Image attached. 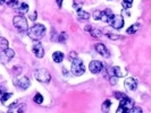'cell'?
I'll list each match as a JSON object with an SVG mask.
<instances>
[{
    "label": "cell",
    "instance_id": "6da1fadb",
    "mask_svg": "<svg viewBox=\"0 0 151 113\" xmlns=\"http://www.w3.org/2000/svg\"><path fill=\"white\" fill-rule=\"evenodd\" d=\"M45 33H46V27L42 24H35L32 27H30L29 31H27L29 37H31L34 41L42 39L45 36Z\"/></svg>",
    "mask_w": 151,
    "mask_h": 113
},
{
    "label": "cell",
    "instance_id": "7a4b0ae2",
    "mask_svg": "<svg viewBox=\"0 0 151 113\" xmlns=\"http://www.w3.org/2000/svg\"><path fill=\"white\" fill-rule=\"evenodd\" d=\"M13 24L15 26V28L19 32V33H27L29 27H27V21L23 15H17L13 18Z\"/></svg>",
    "mask_w": 151,
    "mask_h": 113
},
{
    "label": "cell",
    "instance_id": "3957f363",
    "mask_svg": "<svg viewBox=\"0 0 151 113\" xmlns=\"http://www.w3.org/2000/svg\"><path fill=\"white\" fill-rule=\"evenodd\" d=\"M70 60H72L70 72H72L73 75H75V76H81V75H83L84 71H85V67H84L83 62H82L77 57H75V58H73V59H70Z\"/></svg>",
    "mask_w": 151,
    "mask_h": 113
},
{
    "label": "cell",
    "instance_id": "277c9868",
    "mask_svg": "<svg viewBox=\"0 0 151 113\" xmlns=\"http://www.w3.org/2000/svg\"><path fill=\"white\" fill-rule=\"evenodd\" d=\"M34 77L38 81L43 83V84H48L51 79V76L47 69H39V70L34 71Z\"/></svg>",
    "mask_w": 151,
    "mask_h": 113
},
{
    "label": "cell",
    "instance_id": "5b68a950",
    "mask_svg": "<svg viewBox=\"0 0 151 113\" xmlns=\"http://www.w3.org/2000/svg\"><path fill=\"white\" fill-rule=\"evenodd\" d=\"M32 51H33V53L36 58H43V56H45V49H43V46L40 43L39 40L34 41L33 46H32Z\"/></svg>",
    "mask_w": 151,
    "mask_h": 113
},
{
    "label": "cell",
    "instance_id": "8992f818",
    "mask_svg": "<svg viewBox=\"0 0 151 113\" xmlns=\"http://www.w3.org/2000/svg\"><path fill=\"white\" fill-rule=\"evenodd\" d=\"M89 69H90V71L92 72V74H99V72H101V70L104 69V65H102V62L101 61H98V60H93L90 62V65H89Z\"/></svg>",
    "mask_w": 151,
    "mask_h": 113
},
{
    "label": "cell",
    "instance_id": "52a82bcc",
    "mask_svg": "<svg viewBox=\"0 0 151 113\" xmlns=\"http://www.w3.org/2000/svg\"><path fill=\"white\" fill-rule=\"evenodd\" d=\"M14 85L18 86L21 90H26L31 85V81H30V79L27 77H22V78L14 79Z\"/></svg>",
    "mask_w": 151,
    "mask_h": 113
},
{
    "label": "cell",
    "instance_id": "ba28073f",
    "mask_svg": "<svg viewBox=\"0 0 151 113\" xmlns=\"http://www.w3.org/2000/svg\"><path fill=\"white\" fill-rule=\"evenodd\" d=\"M109 24H110V26H111L113 28H115V30H120V28L124 26V19H123L122 16H117V15H115L114 18L111 19V22L109 23Z\"/></svg>",
    "mask_w": 151,
    "mask_h": 113
},
{
    "label": "cell",
    "instance_id": "9c48e42d",
    "mask_svg": "<svg viewBox=\"0 0 151 113\" xmlns=\"http://www.w3.org/2000/svg\"><path fill=\"white\" fill-rule=\"evenodd\" d=\"M124 86L127 90H135L138 87V80L133 77H128L124 81Z\"/></svg>",
    "mask_w": 151,
    "mask_h": 113
},
{
    "label": "cell",
    "instance_id": "30bf717a",
    "mask_svg": "<svg viewBox=\"0 0 151 113\" xmlns=\"http://www.w3.org/2000/svg\"><path fill=\"white\" fill-rule=\"evenodd\" d=\"M119 105L120 106H123L126 111H129L133 106H134V101L132 100V99H129L128 96H126V97H124V99H122L120 100V103H119Z\"/></svg>",
    "mask_w": 151,
    "mask_h": 113
},
{
    "label": "cell",
    "instance_id": "8fae6325",
    "mask_svg": "<svg viewBox=\"0 0 151 113\" xmlns=\"http://www.w3.org/2000/svg\"><path fill=\"white\" fill-rule=\"evenodd\" d=\"M94 49H95V51H97L99 54H101L102 57H105V58H108V57H109V51L107 50L105 44H102V43H97V44L94 45Z\"/></svg>",
    "mask_w": 151,
    "mask_h": 113
},
{
    "label": "cell",
    "instance_id": "7c38bea8",
    "mask_svg": "<svg viewBox=\"0 0 151 113\" xmlns=\"http://www.w3.org/2000/svg\"><path fill=\"white\" fill-rule=\"evenodd\" d=\"M114 14H113V11L111 9H105V10L102 11V15H101V19L100 21H102V22H106V23H110L111 22V19L114 18Z\"/></svg>",
    "mask_w": 151,
    "mask_h": 113
},
{
    "label": "cell",
    "instance_id": "4fadbf2b",
    "mask_svg": "<svg viewBox=\"0 0 151 113\" xmlns=\"http://www.w3.org/2000/svg\"><path fill=\"white\" fill-rule=\"evenodd\" d=\"M113 74H114V76L120 78V77H125V76L127 75V71H126V70H123L122 68L115 66V67H113Z\"/></svg>",
    "mask_w": 151,
    "mask_h": 113
},
{
    "label": "cell",
    "instance_id": "5bb4252c",
    "mask_svg": "<svg viewBox=\"0 0 151 113\" xmlns=\"http://www.w3.org/2000/svg\"><path fill=\"white\" fill-rule=\"evenodd\" d=\"M16 11L18 12V15H25L27 11H29V5L25 3V2H22L18 5V7L16 8Z\"/></svg>",
    "mask_w": 151,
    "mask_h": 113
},
{
    "label": "cell",
    "instance_id": "9a60e30c",
    "mask_svg": "<svg viewBox=\"0 0 151 113\" xmlns=\"http://www.w3.org/2000/svg\"><path fill=\"white\" fill-rule=\"evenodd\" d=\"M77 16H79L80 21H89L91 15L89 12H86V11L82 10L81 8H80V9H77Z\"/></svg>",
    "mask_w": 151,
    "mask_h": 113
},
{
    "label": "cell",
    "instance_id": "2e32d148",
    "mask_svg": "<svg viewBox=\"0 0 151 113\" xmlns=\"http://www.w3.org/2000/svg\"><path fill=\"white\" fill-rule=\"evenodd\" d=\"M52 59H54L55 62L60 63V62L63 61V59H64V53L60 52V51H56V52H54V54H52Z\"/></svg>",
    "mask_w": 151,
    "mask_h": 113
},
{
    "label": "cell",
    "instance_id": "e0dca14e",
    "mask_svg": "<svg viewBox=\"0 0 151 113\" xmlns=\"http://www.w3.org/2000/svg\"><path fill=\"white\" fill-rule=\"evenodd\" d=\"M139 28H140L139 24H133V25H131V26L127 28L126 33L127 34H134V33H136V32L139 31Z\"/></svg>",
    "mask_w": 151,
    "mask_h": 113
},
{
    "label": "cell",
    "instance_id": "ac0fdd59",
    "mask_svg": "<svg viewBox=\"0 0 151 113\" xmlns=\"http://www.w3.org/2000/svg\"><path fill=\"white\" fill-rule=\"evenodd\" d=\"M110 105H111V102L109 101V100H106V101L102 103L101 110H102L104 112H108V111L110 110Z\"/></svg>",
    "mask_w": 151,
    "mask_h": 113
},
{
    "label": "cell",
    "instance_id": "d6986e66",
    "mask_svg": "<svg viewBox=\"0 0 151 113\" xmlns=\"http://www.w3.org/2000/svg\"><path fill=\"white\" fill-rule=\"evenodd\" d=\"M33 101H34L36 104H42V102H43V96H42L40 93H36L34 95V97H33Z\"/></svg>",
    "mask_w": 151,
    "mask_h": 113
},
{
    "label": "cell",
    "instance_id": "ffe728a7",
    "mask_svg": "<svg viewBox=\"0 0 151 113\" xmlns=\"http://www.w3.org/2000/svg\"><path fill=\"white\" fill-rule=\"evenodd\" d=\"M6 3L9 6V7H13V8H17L18 7V0H6Z\"/></svg>",
    "mask_w": 151,
    "mask_h": 113
},
{
    "label": "cell",
    "instance_id": "44dd1931",
    "mask_svg": "<svg viewBox=\"0 0 151 113\" xmlns=\"http://www.w3.org/2000/svg\"><path fill=\"white\" fill-rule=\"evenodd\" d=\"M3 53H5V56L7 59H12L13 57L15 56V52L13 51L12 49H6V50H3Z\"/></svg>",
    "mask_w": 151,
    "mask_h": 113
},
{
    "label": "cell",
    "instance_id": "7402d4cb",
    "mask_svg": "<svg viewBox=\"0 0 151 113\" xmlns=\"http://www.w3.org/2000/svg\"><path fill=\"white\" fill-rule=\"evenodd\" d=\"M12 96H13V93H3V94H1V102L5 104L6 101L9 100Z\"/></svg>",
    "mask_w": 151,
    "mask_h": 113
},
{
    "label": "cell",
    "instance_id": "603a6c76",
    "mask_svg": "<svg viewBox=\"0 0 151 113\" xmlns=\"http://www.w3.org/2000/svg\"><path fill=\"white\" fill-rule=\"evenodd\" d=\"M67 33H65V32H63V33L59 34V37H58V42L59 43H64V42H66L67 41Z\"/></svg>",
    "mask_w": 151,
    "mask_h": 113
},
{
    "label": "cell",
    "instance_id": "cb8c5ba5",
    "mask_svg": "<svg viewBox=\"0 0 151 113\" xmlns=\"http://www.w3.org/2000/svg\"><path fill=\"white\" fill-rule=\"evenodd\" d=\"M0 46H1L2 50L8 49V41H7L5 37H1V39H0Z\"/></svg>",
    "mask_w": 151,
    "mask_h": 113
},
{
    "label": "cell",
    "instance_id": "d4e9b609",
    "mask_svg": "<svg viewBox=\"0 0 151 113\" xmlns=\"http://www.w3.org/2000/svg\"><path fill=\"white\" fill-rule=\"evenodd\" d=\"M101 15H102V11H100V10H94L92 12L93 18H94L95 21H100V19H101Z\"/></svg>",
    "mask_w": 151,
    "mask_h": 113
},
{
    "label": "cell",
    "instance_id": "484cf974",
    "mask_svg": "<svg viewBox=\"0 0 151 113\" xmlns=\"http://www.w3.org/2000/svg\"><path fill=\"white\" fill-rule=\"evenodd\" d=\"M90 34H91V35H92L93 37H100V36H101V32H100V31H99V30H91V31H90Z\"/></svg>",
    "mask_w": 151,
    "mask_h": 113
},
{
    "label": "cell",
    "instance_id": "4316f807",
    "mask_svg": "<svg viewBox=\"0 0 151 113\" xmlns=\"http://www.w3.org/2000/svg\"><path fill=\"white\" fill-rule=\"evenodd\" d=\"M114 96L116 97L117 100H119V101H120L122 99H124V97H126V95H125L124 93H120V92H115V93H114Z\"/></svg>",
    "mask_w": 151,
    "mask_h": 113
},
{
    "label": "cell",
    "instance_id": "83f0119b",
    "mask_svg": "<svg viewBox=\"0 0 151 113\" xmlns=\"http://www.w3.org/2000/svg\"><path fill=\"white\" fill-rule=\"evenodd\" d=\"M122 6H123V8H124V9H129V8L132 7V2H128V1L123 0V2H122Z\"/></svg>",
    "mask_w": 151,
    "mask_h": 113
},
{
    "label": "cell",
    "instance_id": "f1b7e54d",
    "mask_svg": "<svg viewBox=\"0 0 151 113\" xmlns=\"http://www.w3.org/2000/svg\"><path fill=\"white\" fill-rule=\"evenodd\" d=\"M128 112H131V113H136V112L141 113V112H142V109H141V107H139V106H135V105H134V106H133V107H132V109H131Z\"/></svg>",
    "mask_w": 151,
    "mask_h": 113
},
{
    "label": "cell",
    "instance_id": "f546056e",
    "mask_svg": "<svg viewBox=\"0 0 151 113\" xmlns=\"http://www.w3.org/2000/svg\"><path fill=\"white\" fill-rule=\"evenodd\" d=\"M117 81H118V77H116V76H113L111 78L109 79V83H110L111 85H116Z\"/></svg>",
    "mask_w": 151,
    "mask_h": 113
},
{
    "label": "cell",
    "instance_id": "4dcf8cb0",
    "mask_svg": "<svg viewBox=\"0 0 151 113\" xmlns=\"http://www.w3.org/2000/svg\"><path fill=\"white\" fill-rule=\"evenodd\" d=\"M109 39H111V40H117V39H119V35H114V33H108L107 35Z\"/></svg>",
    "mask_w": 151,
    "mask_h": 113
},
{
    "label": "cell",
    "instance_id": "1f68e13d",
    "mask_svg": "<svg viewBox=\"0 0 151 113\" xmlns=\"http://www.w3.org/2000/svg\"><path fill=\"white\" fill-rule=\"evenodd\" d=\"M116 112H117V113H124V112H127V111H126V110H125V109H124L123 106H120V105H119V107L117 109Z\"/></svg>",
    "mask_w": 151,
    "mask_h": 113
},
{
    "label": "cell",
    "instance_id": "d6a6232c",
    "mask_svg": "<svg viewBox=\"0 0 151 113\" xmlns=\"http://www.w3.org/2000/svg\"><path fill=\"white\" fill-rule=\"evenodd\" d=\"M36 17H38V14H36V12H33V14H32V15H31V16H30V19H32V21H34L35 18H36Z\"/></svg>",
    "mask_w": 151,
    "mask_h": 113
},
{
    "label": "cell",
    "instance_id": "836d02e7",
    "mask_svg": "<svg viewBox=\"0 0 151 113\" xmlns=\"http://www.w3.org/2000/svg\"><path fill=\"white\" fill-rule=\"evenodd\" d=\"M56 1H57L58 7H61V5H63V0H56Z\"/></svg>",
    "mask_w": 151,
    "mask_h": 113
},
{
    "label": "cell",
    "instance_id": "e575fe53",
    "mask_svg": "<svg viewBox=\"0 0 151 113\" xmlns=\"http://www.w3.org/2000/svg\"><path fill=\"white\" fill-rule=\"evenodd\" d=\"M125 1H128V2H133V0H125Z\"/></svg>",
    "mask_w": 151,
    "mask_h": 113
}]
</instances>
